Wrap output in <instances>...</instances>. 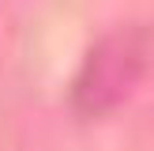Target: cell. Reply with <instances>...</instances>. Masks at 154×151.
Listing matches in <instances>:
<instances>
[{"instance_id":"obj_1","label":"cell","mask_w":154,"mask_h":151,"mask_svg":"<svg viewBox=\"0 0 154 151\" xmlns=\"http://www.w3.org/2000/svg\"><path fill=\"white\" fill-rule=\"evenodd\" d=\"M154 60V38L147 27H117L90 45L72 83V110L83 121H98L124 106L147 79Z\"/></svg>"}]
</instances>
